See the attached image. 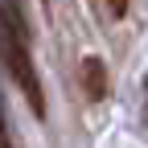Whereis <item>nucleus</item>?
<instances>
[{
  "instance_id": "f257e3e1",
  "label": "nucleus",
  "mask_w": 148,
  "mask_h": 148,
  "mask_svg": "<svg viewBox=\"0 0 148 148\" xmlns=\"http://www.w3.org/2000/svg\"><path fill=\"white\" fill-rule=\"evenodd\" d=\"M4 53H8V74L12 82L21 86V95L29 99L33 115H45V99H41V78L33 70V53H29V29H25V16H21V4L16 0H4Z\"/></svg>"
},
{
  "instance_id": "f03ea898",
  "label": "nucleus",
  "mask_w": 148,
  "mask_h": 148,
  "mask_svg": "<svg viewBox=\"0 0 148 148\" xmlns=\"http://www.w3.org/2000/svg\"><path fill=\"white\" fill-rule=\"evenodd\" d=\"M82 95L95 99V103L107 95V70H103L99 58H82Z\"/></svg>"
},
{
  "instance_id": "7ed1b4c3",
  "label": "nucleus",
  "mask_w": 148,
  "mask_h": 148,
  "mask_svg": "<svg viewBox=\"0 0 148 148\" xmlns=\"http://www.w3.org/2000/svg\"><path fill=\"white\" fill-rule=\"evenodd\" d=\"M107 8H111V16H123L127 12V0H107Z\"/></svg>"
},
{
  "instance_id": "20e7f679",
  "label": "nucleus",
  "mask_w": 148,
  "mask_h": 148,
  "mask_svg": "<svg viewBox=\"0 0 148 148\" xmlns=\"http://www.w3.org/2000/svg\"><path fill=\"white\" fill-rule=\"evenodd\" d=\"M4 148H16V136H12V127H4Z\"/></svg>"
},
{
  "instance_id": "39448f33",
  "label": "nucleus",
  "mask_w": 148,
  "mask_h": 148,
  "mask_svg": "<svg viewBox=\"0 0 148 148\" xmlns=\"http://www.w3.org/2000/svg\"><path fill=\"white\" fill-rule=\"evenodd\" d=\"M144 86H148V82H144Z\"/></svg>"
}]
</instances>
